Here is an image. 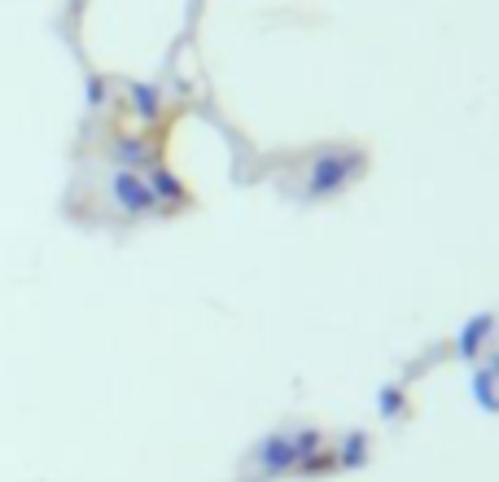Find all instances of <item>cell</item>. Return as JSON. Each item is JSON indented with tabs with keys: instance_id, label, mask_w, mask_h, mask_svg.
Instances as JSON below:
<instances>
[{
	"instance_id": "6da1fadb",
	"label": "cell",
	"mask_w": 499,
	"mask_h": 482,
	"mask_svg": "<svg viewBox=\"0 0 499 482\" xmlns=\"http://www.w3.org/2000/svg\"><path fill=\"white\" fill-rule=\"evenodd\" d=\"M368 172V153L359 145H328L307 162V176H302V198L307 202H328V198H342L355 180Z\"/></svg>"
},
{
	"instance_id": "8992f818",
	"label": "cell",
	"mask_w": 499,
	"mask_h": 482,
	"mask_svg": "<svg viewBox=\"0 0 499 482\" xmlns=\"http://www.w3.org/2000/svg\"><path fill=\"white\" fill-rule=\"evenodd\" d=\"M491 333H495V316H491V311H482V316H474V320H469L465 330L455 333V356H460V359H469V364H474V359L482 356V347L491 342Z\"/></svg>"
},
{
	"instance_id": "8fae6325",
	"label": "cell",
	"mask_w": 499,
	"mask_h": 482,
	"mask_svg": "<svg viewBox=\"0 0 499 482\" xmlns=\"http://www.w3.org/2000/svg\"><path fill=\"white\" fill-rule=\"evenodd\" d=\"M105 102H110V84H105V75H88V84H83V105H88V110H101Z\"/></svg>"
},
{
	"instance_id": "52a82bcc",
	"label": "cell",
	"mask_w": 499,
	"mask_h": 482,
	"mask_svg": "<svg viewBox=\"0 0 499 482\" xmlns=\"http://www.w3.org/2000/svg\"><path fill=\"white\" fill-rule=\"evenodd\" d=\"M127 110H132V119H136V123H150V127L167 114L162 93H158L153 84H127Z\"/></svg>"
},
{
	"instance_id": "5b68a950",
	"label": "cell",
	"mask_w": 499,
	"mask_h": 482,
	"mask_svg": "<svg viewBox=\"0 0 499 482\" xmlns=\"http://www.w3.org/2000/svg\"><path fill=\"white\" fill-rule=\"evenodd\" d=\"M105 158H110L114 167H123V172H150L153 162H158V158H153L150 136H123V132H114V136H110Z\"/></svg>"
},
{
	"instance_id": "7a4b0ae2",
	"label": "cell",
	"mask_w": 499,
	"mask_h": 482,
	"mask_svg": "<svg viewBox=\"0 0 499 482\" xmlns=\"http://www.w3.org/2000/svg\"><path fill=\"white\" fill-rule=\"evenodd\" d=\"M316 448H325V430H316V426L272 430L254 443V465H259L263 478H285V474H294L298 460L307 457V452H316Z\"/></svg>"
},
{
	"instance_id": "9c48e42d",
	"label": "cell",
	"mask_w": 499,
	"mask_h": 482,
	"mask_svg": "<svg viewBox=\"0 0 499 482\" xmlns=\"http://www.w3.org/2000/svg\"><path fill=\"white\" fill-rule=\"evenodd\" d=\"M298 478H328V474H338V452L333 448H316V452H307V457L298 460V469H294Z\"/></svg>"
},
{
	"instance_id": "3957f363",
	"label": "cell",
	"mask_w": 499,
	"mask_h": 482,
	"mask_svg": "<svg viewBox=\"0 0 499 482\" xmlns=\"http://www.w3.org/2000/svg\"><path fill=\"white\" fill-rule=\"evenodd\" d=\"M105 189H110V202L119 206L127 220H150V215H158V202H153L145 172H123V167H114Z\"/></svg>"
},
{
	"instance_id": "7c38bea8",
	"label": "cell",
	"mask_w": 499,
	"mask_h": 482,
	"mask_svg": "<svg viewBox=\"0 0 499 482\" xmlns=\"http://www.w3.org/2000/svg\"><path fill=\"white\" fill-rule=\"evenodd\" d=\"M377 412H381V421H390V417H399V412H403V386H381V399H377Z\"/></svg>"
},
{
	"instance_id": "30bf717a",
	"label": "cell",
	"mask_w": 499,
	"mask_h": 482,
	"mask_svg": "<svg viewBox=\"0 0 499 482\" xmlns=\"http://www.w3.org/2000/svg\"><path fill=\"white\" fill-rule=\"evenodd\" d=\"M474 395H477V404L486 408V412H495V378H491V373H486V369H477L474 373Z\"/></svg>"
},
{
	"instance_id": "277c9868",
	"label": "cell",
	"mask_w": 499,
	"mask_h": 482,
	"mask_svg": "<svg viewBox=\"0 0 499 482\" xmlns=\"http://www.w3.org/2000/svg\"><path fill=\"white\" fill-rule=\"evenodd\" d=\"M145 180H150V193H153V202H158V215H175V211H189L193 206V189L184 184V176H175L167 162H153L150 172H145Z\"/></svg>"
},
{
	"instance_id": "ba28073f",
	"label": "cell",
	"mask_w": 499,
	"mask_h": 482,
	"mask_svg": "<svg viewBox=\"0 0 499 482\" xmlns=\"http://www.w3.org/2000/svg\"><path fill=\"white\" fill-rule=\"evenodd\" d=\"M333 452H338V474H342V469H364V465H368V452H373V438H368V430H347Z\"/></svg>"
}]
</instances>
